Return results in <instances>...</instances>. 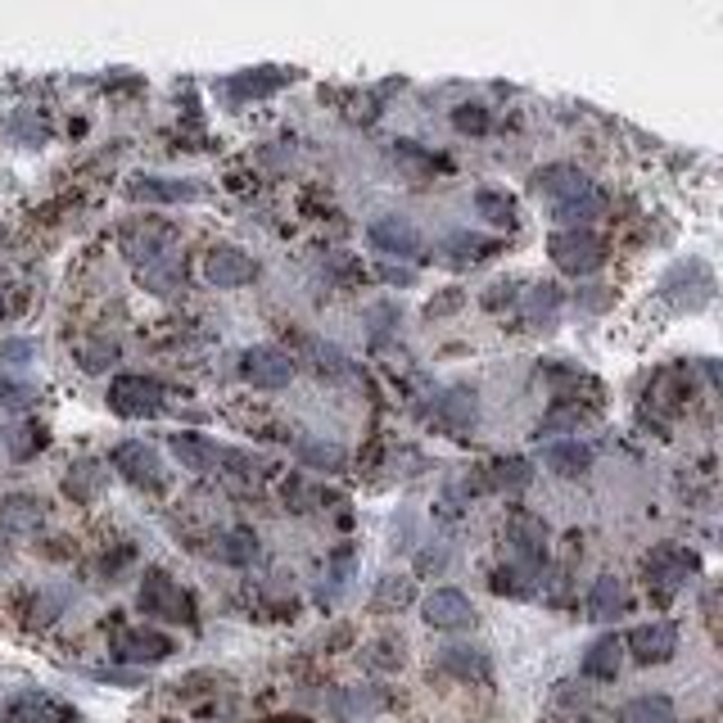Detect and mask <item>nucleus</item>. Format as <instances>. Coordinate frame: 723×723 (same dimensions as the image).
Segmentation results:
<instances>
[{"label":"nucleus","mask_w":723,"mask_h":723,"mask_svg":"<svg viewBox=\"0 0 723 723\" xmlns=\"http://www.w3.org/2000/svg\"><path fill=\"white\" fill-rule=\"evenodd\" d=\"M692 578H697V556H692L688 547L664 543V547H656V552L647 556V588H651L660 602H669L673 593H683Z\"/></svg>","instance_id":"nucleus-1"},{"label":"nucleus","mask_w":723,"mask_h":723,"mask_svg":"<svg viewBox=\"0 0 723 723\" xmlns=\"http://www.w3.org/2000/svg\"><path fill=\"white\" fill-rule=\"evenodd\" d=\"M140 610L155 619H168V624H195V602H190L181 593V584H172L163 570H150L140 578Z\"/></svg>","instance_id":"nucleus-2"},{"label":"nucleus","mask_w":723,"mask_h":723,"mask_svg":"<svg viewBox=\"0 0 723 723\" xmlns=\"http://www.w3.org/2000/svg\"><path fill=\"white\" fill-rule=\"evenodd\" d=\"M123 249L145 267H159V263H172L177 258V231L163 226V222H131L123 231Z\"/></svg>","instance_id":"nucleus-3"},{"label":"nucleus","mask_w":723,"mask_h":723,"mask_svg":"<svg viewBox=\"0 0 723 723\" xmlns=\"http://www.w3.org/2000/svg\"><path fill=\"white\" fill-rule=\"evenodd\" d=\"M547 249H552V263L561 272H570V276H588L606 258V245H602L593 231H556Z\"/></svg>","instance_id":"nucleus-4"},{"label":"nucleus","mask_w":723,"mask_h":723,"mask_svg":"<svg viewBox=\"0 0 723 723\" xmlns=\"http://www.w3.org/2000/svg\"><path fill=\"white\" fill-rule=\"evenodd\" d=\"M109 407H114L118 416H131V421L159 416V412H163V384L150 380V375H118V380L109 384Z\"/></svg>","instance_id":"nucleus-5"},{"label":"nucleus","mask_w":723,"mask_h":723,"mask_svg":"<svg viewBox=\"0 0 723 723\" xmlns=\"http://www.w3.org/2000/svg\"><path fill=\"white\" fill-rule=\"evenodd\" d=\"M660 289H664V299H669L673 308L697 312V308H705V304L714 299V276H710L705 263H679V267L664 276Z\"/></svg>","instance_id":"nucleus-6"},{"label":"nucleus","mask_w":723,"mask_h":723,"mask_svg":"<svg viewBox=\"0 0 723 723\" xmlns=\"http://www.w3.org/2000/svg\"><path fill=\"white\" fill-rule=\"evenodd\" d=\"M240 371H245V380L258 384V390H280V384H289V375H295V362L272 344H258L240 358Z\"/></svg>","instance_id":"nucleus-7"},{"label":"nucleus","mask_w":723,"mask_h":723,"mask_svg":"<svg viewBox=\"0 0 723 723\" xmlns=\"http://www.w3.org/2000/svg\"><path fill=\"white\" fill-rule=\"evenodd\" d=\"M114 470L123 479H131V485H140V489H163V461H159V453L150 444H123L114 453Z\"/></svg>","instance_id":"nucleus-8"},{"label":"nucleus","mask_w":723,"mask_h":723,"mask_svg":"<svg viewBox=\"0 0 723 723\" xmlns=\"http://www.w3.org/2000/svg\"><path fill=\"white\" fill-rule=\"evenodd\" d=\"M204 276H209V285H217V289H235V285H249V280L258 276V263H254L249 254H240L235 245H217V249L204 258Z\"/></svg>","instance_id":"nucleus-9"},{"label":"nucleus","mask_w":723,"mask_h":723,"mask_svg":"<svg viewBox=\"0 0 723 723\" xmlns=\"http://www.w3.org/2000/svg\"><path fill=\"white\" fill-rule=\"evenodd\" d=\"M421 610H425V624H429V629H470V619H475L470 597L457 593V588H434V593L425 597Z\"/></svg>","instance_id":"nucleus-10"},{"label":"nucleus","mask_w":723,"mask_h":723,"mask_svg":"<svg viewBox=\"0 0 723 723\" xmlns=\"http://www.w3.org/2000/svg\"><path fill=\"white\" fill-rule=\"evenodd\" d=\"M629 642V651H634V660H642V664H660V660H669L673 651H679V629H673L669 619H656V624H638V629L624 638Z\"/></svg>","instance_id":"nucleus-11"},{"label":"nucleus","mask_w":723,"mask_h":723,"mask_svg":"<svg viewBox=\"0 0 723 723\" xmlns=\"http://www.w3.org/2000/svg\"><path fill=\"white\" fill-rule=\"evenodd\" d=\"M534 195H547V200H556V204H565V200H578L584 190H593V181L578 172L574 163H547V168H539L534 172Z\"/></svg>","instance_id":"nucleus-12"},{"label":"nucleus","mask_w":723,"mask_h":723,"mask_svg":"<svg viewBox=\"0 0 723 723\" xmlns=\"http://www.w3.org/2000/svg\"><path fill=\"white\" fill-rule=\"evenodd\" d=\"M114 656L127 664H159L172 656V638H163L155 629H123L114 642Z\"/></svg>","instance_id":"nucleus-13"},{"label":"nucleus","mask_w":723,"mask_h":723,"mask_svg":"<svg viewBox=\"0 0 723 723\" xmlns=\"http://www.w3.org/2000/svg\"><path fill=\"white\" fill-rule=\"evenodd\" d=\"M0 723H73V710L60 705L55 697H41V692H28V697H14L0 714Z\"/></svg>","instance_id":"nucleus-14"},{"label":"nucleus","mask_w":723,"mask_h":723,"mask_svg":"<svg viewBox=\"0 0 723 723\" xmlns=\"http://www.w3.org/2000/svg\"><path fill=\"white\" fill-rule=\"evenodd\" d=\"M371 245L380 249V254H398V258H412V254H421V231L407 222V217H380V222H371Z\"/></svg>","instance_id":"nucleus-15"},{"label":"nucleus","mask_w":723,"mask_h":723,"mask_svg":"<svg viewBox=\"0 0 723 723\" xmlns=\"http://www.w3.org/2000/svg\"><path fill=\"white\" fill-rule=\"evenodd\" d=\"M543 539H547L543 524L529 520V515H515V520L507 524V543H511V552H515V565H524V570H539V565H543V556H547V543H543Z\"/></svg>","instance_id":"nucleus-16"},{"label":"nucleus","mask_w":723,"mask_h":723,"mask_svg":"<svg viewBox=\"0 0 723 723\" xmlns=\"http://www.w3.org/2000/svg\"><path fill=\"white\" fill-rule=\"evenodd\" d=\"M45 520V507L32 498V493H10V498H0V529L14 539L23 534H36V524Z\"/></svg>","instance_id":"nucleus-17"},{"label":"nucleus","mask_w":723,"mask_h":723,"mask_svg":"<svg viewBox=\"0 0 723 723\" xmlns=\"http://www.w3.org/2000/svg\"><path fill=\"white\" fill-rule=\"evenodd\" d=\"M172 453H177V461H181L185 470H195V475H209L213 466L226 461V453H222L217 444L200 439V434H172Z\"/></svg>","instance_id":"nucleus-18"},{"label":"nucleus","mask_w":723,"mask_h":723,"mask_svg":"<svg viewBox=\"0 0 723 723\" xmlns=\"http://www.w3.org/2000/svg\"><path fill=\"white\" fill-rule=\"evenodd\" d=\"M136 200H155V204H181V200H200L195 181H177V177H140L131 185Z\"/></svg>","instance_id":"nucleus-19"},{"label":"nucleus","mask_w":723,"mask_h":723,"mask_svg":"<svg viewBox=\"0 0 723 723\" xmlns=\"http://www.w3.org/2000/svg\"><path fill=\"white\" fill-rule=\"evenodd\" d=\"M543 466H547L552 475H561V479H574V475H584V470L593 466V448L578 444V439H570V444H547V448H543Z\"/></svg>","instance_id":"nucleus-20"},{"label":"nucleus","mask_w":723,"mask_h":723,"mask_svg":"<svg viewBox=\"0 0 723 723\" xmlns=\"http://www.w3.org/2000/svg\"><path fill=\"white\" fill-rule=\"evenodd\" d=\"M624 578H615V574H602L597 584L588 588V619H597V624H606V619H615L619 610H624Z\"/></svg>","instance_id":"nucleus-21"},{"label":"nucleus","mask_w":723,"mask_h":723,"mask_svg":"<svg viewBox=\"0 0 723 723\" xmlns=\"http://www.w3.org/2000/svg\"><path fill=\"white\" fill-rule=\"evenodd\" d=\"M606 213V195L593 185V190H584L578 200H565V204H556V217L565 222V231H588V222H597Z\"/></svg>","instance_id":"nucleus-22"},{"label":"nucleus","mask_w":723,"mask_h":723,"mask_svg":"<svg viewBox=\"0 0 723 723\" xmlns=\"http://www.w3.org/2000/svg\"><path fill=\"white\" fill-rule=\"evenodd\" d=\"M439 669L453 673V679H489V656L479 647H444Z\"/></svg>","instance_id":"nucleus-23"},{"label":"nucleus","mask_w":723,"mask_h":723,"mask_svg":"<svg viewBox=\"0 0 723 723\" xmlns=\"http://www.w3.org/2000/svg\"><path fill=\"white\" fill-rule=\"evenodd\" d=\"M498 245L493 240H485V235H470V231H457V235H448L444 240V263H453V267H466V263H479V258H489Z\"/></svg>","instance_id":"nucleus-24"},{"label":"nucleus","mask_w":723,"mask_h":723,"mask_svg":"<svg viewBox=\"0 0 723 723\" xmlns=\"http://www.w3.org/2000/svg\"><path fill=\"white\" fill-rule=\"evenodd\" d=\"M619 660H624V642L619 638H597L588 647V656H584V673L588 679H615Z\"/></svg>","instance_id":"nucleus-25"},{"label":"nucleus","mask_w":723,"mask_h":723,"mask_svg":"<svg viewBox=\"0 0 723 723\" xmlns=\"http://www.w3.org/2000/svg\"><path fill=\"white\" fill-rule=\"evenodd\" d=\"M619 723H679L669 697H634L619 710Z\"/></svg>","instance_id":"nucleus-26"},{"label":"nucleus","mask_w":723,"mask_h":723,"mask_svg":"<svg viewBox=\"0 0 723 723\" xmlns=\"http://www.w3.org/2000/svg\"><path fill=\"white\" fill-rule=\"evenodd\" d=\"M213 556H217V561H226V565H249V561L258 556V539L249 534V529H231V534H222V539H217Z\"/></svg>","instance_id":"nucleus-27"},{"label":"nucleus","mask_w":723,"mask_h":723,"mask_svg":"<svg viewBox=\"0 0 723 723\" xmlns=\"http://www.w3.org/2000/svg\"><path fill=\"white\" fill-rule=\"evenodd\" d=\"M534 588H539V570H524V565H498L493 570V593L529 597Z\"/></svg>","instance_id":"nucleus-28"},{"label":"nucleus","mask_w":723,"mask_h":723,"mask_svg":"<svg viewBox=\"0 0 723 723\" xmlns=\"http://www.w3.org/2000/svg\"><path fill=\"white\" fill-rule=\"evenodd\" d=\"M475 209H479V217H485V222H493V226H515V200L511 195H502V190H479V195H475Z\"/></svg>","instance_id":"nucleus-29"},{"label":"nucleus","mask_w":723,"mask_h":723,"mask_svg":"<svg viewBox=\"0 0 723 723\" xmlns=\"http://www.w3.org/2000/svg\"><path fill=\"white\" fill-rule=\"evenodd\" d=\"M529 479H534V470H529L524 457H502V461L489 466V485L493 489H524Z\"/></svg>","instance_id":"nucleus-30"},{"label":"nucleus","mask_w":723,"mask_h":723,"mask_svg":"<svg viewBox=\"0 0 723 723\" xmlns=\"http://www.w3.org/2000/svg\"><path fill=\"white\" fill-rule=\"evenodd\" d=\"M140 280L150 285L155 295H177V289H185V267H181V258H172V263H159V267H145Z\"/></svg>","instance_id":"nucleus-31"},{"label":"nucleus","mask_w":723,"mask_h":723,"mask_svg":"<svg viewBox=\"0 0 723 723\" xmlns=\"http://www.w3.org/2000/svg\"><path fill=\"white\" fill-rule=\"evenodd\" d=\"M556 304H561V289L556 285H534V289H529V321H543V330H547Z\"/></svg>","instance_id":"nucleus-32"},{"label":"nucleus","mask_w":723,"mask_h":723,"mask_svg":"<svg viewBox=\"0 0 723 723\" xmlns=\"http://www.w3.org/2000/svg\"><path fill=\"white\" fill-rule=\"evenodd\" d=\"M304 349L312 353V362H317L321 375H344V371H349V358H344L340 349H334V344H317V340H308Z\"/></svg>","instance_id":"nucleus-33"},{"label":"nucleus","mask_w":723,"mask_h":723,"mask_svg":"<svg viewBox=\"0 0 723 723\" xmlns=\"http://www.w3.org/2000/svg\"><path fill=\"white\" fill-rule=\"evenodd\" d=\"M407 602H412V578H403V574H390L380 584V593H375V606H384V610H390V606H407Z\"/></svg>","instance_id":"nucleus-34"},{"label":"nucleus","mask_w":723,"mask_h":723,"mask_svg":"<svg viewBox=\"0 0 723 723\" xmlns=\"http://www.w3.org/2000/svg\"><path fill=\"white\" fill-rule=\"evenodd\" d=\"M444 416H448V421H453L457 429L475 425V394H466V390L448 394V398H444Z\"/></svg>","instance_id":"nucleus-35"},{"label":"nucleus","mask_w":723,"mask_h":723,"mask_svg":"<svg viewBox=\"0 0 723 723\" xmlns=\"http://www.w3.org/2000/svg\"><path fill=\"white\" fill-rule=\"evenodd\" d=\"M95 485H100V470H95L91 461H82V466H77V470L64 479V489H68L73 498H91V493H95Z\"/></svg>","instance_id":"nucleus-36"},{"label":"nucleus","mask_w":723,"mask_h":723,"mask_svg":"<svg viewBox=\"0 0 723 723\" xmlns=\"http://www.w3.org/2000/svg\"><path fill=\"white\" fill-rule=\"evenodd\" d=\"M453 123H457V131H489V109L485 105H457L453 109Z\"/></svg>","instance_id":"nucleus-37"},{"label":"nucleus","mask_w":723,"mask_h":723,"mask_svg":"<svg viewBox=\"0 0 723 723\" xmlns=\"http://www.w3.org/2000/svg\"><path fill=\"white\" fill-rule=\"evenodd\" d=\"M584 425V412L578 407H556L552 416H543V425H539V439L543 434H561V429H578Z\"/></svg>","instance_id":"nucleus-38"},{"label":"nucleus","mask_w":723,"mask_h":723,"mask_svg":"<svg viewBox=\"0 0 723 723\" xmlns=\"http://www.w3.org/2000/svg\"><path fill=\"white\" fill-rule=\"evenodd\" d=\"M114 358H118V344H114V340H100V344H86V349H82V366H86V371H105Z\"/></svg>","instance_id":"nucleus-39"},{"label":"nucleus","mask_w":723,"mask_h":723,"mask_svg":"<svg viewBox=\"0 0 723 723\" xmlns=\"http://www.w3.org/2000/svg\"><path fill=\"white\" fill-rule=\"evenodd\" d=\"M36 398L32 384H19V380H0V407H28Z\"/></svg>","instance_id":"nucleus-40"},{"label":"nucleus","mask_w":723,"mask_h":723,"mask_svg":"<svg viewBox=\"0 0 723 723\" xmlns=\"http://www.w3.org/2000/svg\"><path fill=\"white\" fill-rule=\"evenodd\" d=\"M574 304L584 308V312H606L610 308V289L606 285H588V289H578Z\"/></svg>","instance_id":"nucleus-41"},{"label":"nucleus","mask_w":723,"mask_h":723,"mask_svg":"<svg viewBox=\"0 0 723 723\" xmlns=\"http://www.w3.org/2000/svg\"><path fill=\"white\" fill-rule=\"evenodd\" d=\"M36 358V344L32 340H0V362H32Z\"/></svg>","instance_id":"nucleus-42"},{"label":"nucleus","mask_w":723,"mask_h":723,"mask_svg":"<svg viewBox=\"0 0 723 723\" xmlns=\"http://www.w3.org/2000/svg\"><path fill=\"white\" fill-rule=\"evenodd\" d=\"M10 448H14V457H28L32 448H41V429H32V425L10 429Z\"/></svg>","instance_id":"nucleus-43"},{"label":"nucleus","mask_w":723,"mask_h":723,"mask_svg":"<svg viewBox=\"0 0 723 723\" xmlns=\"http://www.w3.org/2000/svg\"><path fill=\"white\" fill-rule=\"evenodd\" d=\"M304 457H308L312 466H344V453H340V448H330V444H308Z\"/></svg>","instance_id":"nucleus-44"},{"label":"nucleus","mask_w":723,"mask_h":723,"mask_svg":"<svg viewBox=\"0 0 723 723\" xmlns=\"http://www.w3.org/2000/svg\"><path fill=\"white\" fill-rule=\"evenodd\" d=\"M515 299H520L515 280H493V285H489V295H485L489 308H502V304H515Z\"/></svg>","instance_id":"nucleus-45"},{"label":"nucleus","mask_w":723,"mask_h":723,"mask_svg":"<svg viewBox=\"0 0 723 723\" xmlns=\"http://www.w3.org/2000/svg\"><path fill=\"white\" fill-rule=\"evenodd\" d=\"M394 159H403V163H407V168H416V172H425V168H434V163H429V159H425V155L416 150V145H412V140H398V150H394Z\"/></svg>","instance_id":"nucleus-46"},{"label":"nucleus","mask_w":723,"mask_h":723,"mask_svg":"<svg viewBox=\"0 0 723 723\" xmlns=\"http://www.w3.org/2000/svg\"><path fill=\"white\" fill-rule=\"evenodd\" d=\"M380 276L390 280V285H412V272L407 267H380Z\"/></svg>","instance_id":"nucleus-47"},{"label":"nucleus","mask_w":723,"mask_h":723,"mask_svg":"<svg viewBox=\"0 0 723 723\" xmlns=\"http://www.w3.org/2000/svg\"><path fill=\"white\" fill-rule=\"evenodd\" d=\"M272 723H304V719H272Z\"/></svg>","instance_id":"nucleus-48"}]
</instances>
